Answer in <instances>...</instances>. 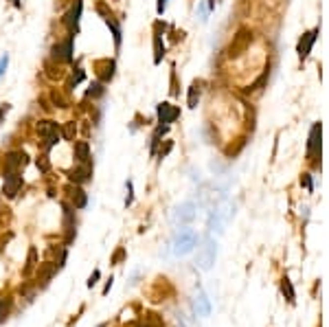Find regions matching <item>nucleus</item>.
I'll return each instance as SVG.
<instances>
[{
	"instance_id": "obj_39",
	"label": "nucleus",
	"mask_w": 329,
	"mask_h": 327,
	"mask_svg": "<svg viewBox=\"0 0 329 327\" xmlns=\"http://www.w3.org/2000/svg\"><path fill=\"white\" fill-rule=\"evenodd\" d=\"M99 277H101V272H99V270H95V272L90 274V279H88V288H92V286H95V283L99 281Z\"/></svg>"
},
{
	"instance_id": "obj_1",
	"label": "nucleus",
	"mask_w": 329,
	"mask_h": 327,
	"mask_svg": "<svg viewBox=\"0 0 329 327\" xmlns=\"http://www.w3.org/2000/svg\"><path fill=\"white\" fill-rule=\"evenodd\" d=\"M75 37L77 35L66 33L64 40L55 42V44L51 46V59L57 61V64H73V59H75Z\"/></svg>"
},
{
	"instance_id": "obj_42",
	"label": "nucleus",
	"mask_w": 329,
	"mask_h": 327,
	"mask_svg": "<svg viewBox=\"0 0 329 327\" xmlns=\"http://www.w3.org/2000/svg\"><path fill=\"white\" fill-rule=\"evenodd\" d=\"M2 316H4V307H2V298H0V321H2Z\"/></svg>"
},
{
	"instance_id": "obj_18",
	"label": "nucleus",
	"mask_w": 329,
	"mask_h": 327,
	"mask_svg": "<svg viewBox=\"0 0 329 327\" xmlns=\"http://www.w3.org/2000/svg\"><path fill=\"white\" fill-rule=\"evenodd\" d=\"M169 127H171V125H158L156 130H154V134H152V143H149V154H152V156H156L158 145L163 143V136L169 132Z\"/></svg>"
},
{
	"instance_id": "obj_43",
	"label": "nucleus",
	"mask_w": 329,
	"mask_h": 327,
	"mask_svg": "<svg viewBox=\"0 0 329 327\" xmlns=\"http://www.w3.org/2000/svg\"><path fill=\"white\" fill-rule=\"evenodd\" d=\"M99 327H108V325H106V323H101V325H99Z\"/></svg>"
},
{
	"instance_id": "obj_21",
	"label": "nucleus",
	"mask_w": 329,
	"mask_h": 327,
	"mask_svg": "<svg viewBox=\"0 0 329 327\" xmlns=\"http://www.w3.org/2000/svg\"><path fill=\"white\" fill-rule=\"evenodd\" d=\"M83 79H86V70H83V68H75L73 75L68 77V82H66V92H73V90L77 88Z\"/></svg>"
},
{
	"instance_id": "obj_41",
	"label": "nucleus",
	"mask_w": 329,
	"mask_h": 327,
	"mask_svg": "<svg viewBox=\"0 0 329 327\" xmlns=\"http://www.w3.org/2000/svg\"><path fill=\"white\" fill-rule=\"evenodd\" d=\"M110 288H112V279L106 283V288H103V295H108V292H110Z\"/></svg>"
},
{
	"instance_id": "obj_25",
	"label": "nucleus",
	"mask_w": 329,
	"mask_h": 327,
	"mask_svg": "<svg viewBox=\"0 0 329 327\" xmlns=\"http://www.w3.org/2000/svg\"><path fill=\"white\" fill-rule=\"evenodd\" d=\"M204 257H202V262H200V266L202 268H211V264H213V259H215V246H213V241H206V246H204Z\"/></svg>"
},
{
	"instance_id": "obj_26",
	"label": "nucleus",
	"mask_w": 329,
	"mask_h": 327,
	"mask_svg": "<svg viewBox=\"0 0 329 327\" xmlns=\"http://www.w3.org/2000/svg\"><path fill=\"white\" fill-rule=\"evenodd\" d=\"M75 136H77V123H75V121L64 123V125H62V139L75 141Z\"/></svg>"
},
{
	"instance_id": "obj_16",
	"label": "nucleus",
	"mask_w": 329,
	"mask_h": 327,
	"mask_svg": "<svg viewBox=\"0 0 329 327\" xmlns=\"http://www.w3.org/2000/svg\"><path fill=\"white\" fill-rule=\"evenodd\" d=\"M44 75L51 82H59V79L66 77V68H64V64H57V61H53L49 58L44 61Z\"/></svg>"
},
{
	"instance_id": "obj_20",
	"label": "nucleus",
	"mask_w": 329,
	"mask_h": 327,
	"mask_svg": "<svg viewBox=\"0 0 329 327\" xmlns=\"http://www.w3.org/2000/svg\"><path fill=\"white\" fill-rule=\"evenodd\" d=\"M200 97H202V88H200L197 82H193L191 88H189V92H187V106H189L191 110H195L197 103H200Z\"/></svg>"
},
{
	"instance_id": "obj_17",
	"label": "nucleus",
	"mask_w": 329,
	"mask_h": 327,
	"mask_svg": "<svg viewBox=\"0 0 329 327\" xmlns=\"http://www.w3.org/2000/svg\"><path fill=\"white\" fill-rule=\"evenodd\" d=\"M152 49H154V64H163L164 55H167V46H164L163 42V35H158V33H154L152 37Z\"/></svg>"
},
{
	"instance_id": "obj_6",
	"label": "nucleus",
	"mask_w": 329,
	"mask_h": 327,
	"mask_svg": "<svg viewBox=\"0 0 329 327\" xmlns=\"http://www.w3.org/2000/svg\"><path fill=\"white\" fill-rule=\"evenodd\" d=\"M180 117V108L173 106L169 101H163L156 106V119H158V125H171L176 123V119Z\"/></svg>"
},
{
	"instance_id": "obj_3",
	"label": "nucleus",
	"mask_w": 329,
	"mask_h": 327,
	"mask_svg": "<svg viewBox=\"0 0 329 327\" xmlns=\"http://www.w3.org/2000/svg\"><path fill=\"white\" fill-rule=\"evenodd\" d=\"M95 75H97V82L101 84H110L116 75V59L114 58H101L95 61Z\"/></svg>"
},
{
	"instance_id": "obj_12",
	"label": "nucleus",
	"mask_w": 329,
	"mask_h": 327,
	"mask_svg": "<svg viewBox=\"0 0 329 327\" xmlns=\"http://www.w3.org/2000/svg\"><path fill=\"white\" fill-rule=\"evenodd\" d=\"M64 231H66V244L75 239L77 235V220H75V208L70 205H64Z\"/></svg>"
},
{
	"instance_id": "obj_31",
	"label": "nucleus",
	"mask_w": 329,
	"mask_h": 327,
	"mask_svg": "<svg viewBox=\"0 0 329 327\" xmlns=\"http://www.w3.org/2000/svg\"><path fill=\"white\" fill-rule=\"evenodd\" d=\"M197 307H200V314H202V316H209V314H211V305H209V298H206L204 295H202L200 298H197Z\"/></svg>"
},
{
	"instance_id": "obj_4",
	"label": "nucleus",
	"mask_w": 329,
	"mask_h": 327,
	"mask_svg": "<svg viewBox=\"0 0 329 327\" xmlns=\"http://www.w3.org/2000/svg\"><path fill=\"white\" fill-rule=\"evenodd\" d=\"M27 165H29V154L22 151V149L7 151V156H4V172H18L20 174Z\"/></svg>"
},
{
	"instance_id": "obj_5",
	"label": "nucleus",
	"mask_w": 329,
	"mask_h": 327,
	"mask_svg": "<svg viewBox=\"0 0 329 327\" xmlns=\"http://www.w3.org/2000/svg\"><path fill=\"white\" fill-rule=\"evenodd\" d=\"M197 246V235L191 229L180 231V235L176 238V246H173V253L176 255H189Z\"/></svg>"
},
{
	"instance_id": "obj_8",
	"label": "nucleus",
	"mask_w": 329,
	"mask_h": 327,
	"mask_svg": "<svg viewBox=\"0 0 329 327\" xmlns=\"http://www.w3.org/2000/svg\"><path fill=\"white\" fill-rule=\"evenodd\" d=\"M318 31H321V27H314L312 31L303 33V37L299 40V44H296V53H299L301 59L309 58V53H312L314 44H316V40H318Z\"/></svg>"
},
{
	"instance_id": "obj_10",
	"label": "nucleus",
	"mask_w": 329,
	"mask_h": 327,
	"mask_svg": "<svg viewBox=\"0 0 329 327\" xmlns=\"http://www.w3.org/2000/svg\"><path fill=\"white\" fill-rule=\"evenodd\" d=\"M66 196H68V200H70V207L73 208H86L88 205V193L83 191L79 184H73V182H68L66 184Z\"/></svg>"
},
{
	"instance_id": "obj_15",
	"label": "nucleus",
	"mask_w": 329,
	"mask_h": 327,
	"mask_svg": "<svg viewBox=\"0 0 329 327\" xmlns=\"http://www.w3.org/2000/svg\"><path fill=\"white\" fill-rule=\"evenodd\" d=\"M35 130H37V136H40V139H46V136H53V134H62V125L53 119L37 121Z\"/></svg>"
},
{
	"instance_id": "obj_36",
	"label": "nucleus",
	"mask_w": 329,
	"mask_h": 327,
	"mask_svg": "<svg viewBox=\"0 0 329 327\" xmlns=\"http://www.w3.org/2000/svg\"><path fill=\"white\" fill-rule=\"evenodd\" d=\"M7 68H9V55L4 53L2 58H0V77H2V75L7 73Z\"/></svg>"
},
{
	"instance_id": "obj_27",
	"label": "nucleus",
	"mask_w": 329,
	"mask_h": 327,
	"mask_svg": "<svg viewBox=\"0 0 329 327\" xmlns=\"http://www.w3.org/2000/svg\"><path fill=\"white\" fill-rule=\"evenodd\" d=\"M281 292H283L285 298H288L290 303H294V298H296V295H294V286H292V281H290L288 277H283V281H281Z\"/></svg>"
},
{
	"instance_id": "obj_37",
	"label": "nucleus",
	"mask_w": 329,
	"mask_h": 327,
	"mask_svg": "<svg viewBox=\"0 0 329 327\" xmlns=\"http://www.w3.org/2000/svg\"><path fill=\"white\" fill-rule=\"evenodd\" d=\"M9 110H11V103H2V106H0V125H2V121L7 119Z\"/></svg>"
},
{
	"instance_id": "obj_7",
	"label": "nucleus",
	"mask_w": 329,
	"mask_h": 327,
	"mask_svg": "<svg viewBox=\"0 0 329 327\" xmlns=\"http://www.w3.org/2000/svg\"><path fill=\"white\" fill-rule=\"evenodd\" d=\"M321 134H323L321 123H314L307 136V158L314 160V163H318V156H321Z\"/></svg>"
},
{
	"instance_id": "obj_23",
	"label": "nucleus",
	"mask_w": 329,
	"mask_h": 327,
	"mask_svg": "<svg viewBox=\"0 0 329 327\" xmlns=\"http://www.w3.org/2000/svg\"><path fill=\"white\" fill-rule=\"evenodd\" d=\"M49 99H51V103H53L55 108H62V110H66V108L70 106V103H68V99L64 97V92H62V90H55V88H53V90L49 92Z\"/></svg>"
},
{
	"instance_id": "obj_30",
	"label": "nucleus",
	"mask_w": 329,
	"mask_h": 327,
	"mask_svg": "<svg viewBox=\"0 0 329 327\" xmlns=\"http://www.w3.org/2000/svg\"><path fill=\"white\" fill-rule=\"evenodd\" d=\"M145 325L147 327H163V321L158 314H154V312H149L147 316H145Z\"/></svg>"
},
{
	"instance_id": "obj_28",
	"label": "nucleus",
	"mask_w": 329,
	"mask_h": 327,
	"mask_svg": "<svg viewBox=\"0 0 329 327\" xmlns=\"http://www.w3.org/2000/svg\"><path fill=\"white\" fill-rule=\"evenodd\" d=\"M37 266V250H35V246H31L29 248V257H27V266H25V270L22 272L25 274H31V270Z\"/></svg>"
},
{
	"instance_id": "obj_40",
	"label": "nucleus",
	"mask_w": 329,
	"mask_h": 327,
	"mask_svg": "<svg viewBox=\"0 0 329 327\" xmlns=\"http://www.w3.org/2000/svg\"><path fill=\"white\" fill-rule=\"evenodd\" d=\"M9 2H11L16 9H22V2H20V0H9Z\"/></svg>"
},
{
	"instance_id": "obj_32",
	"label": "nucleus",
	"mask_w": 329,
	"mask_h": 327,
	"mask_svg": "<svg viewBox=\"0 0 329 327\" xmlns=\"http://www.w3.org/2000/svg\"><path fill=\"white\" fill-rule=\"evenodd\" d=\"M171 148H173V141H164V148H163V145H158V151H156V154H158V158H164V156H167L169 154V151H171Z\"/></svg>"
},
{
	"instance_id": "obj_29",
	"label": "nucleus",
	"mask_w": 329,
	"mask_h": 327,
	"mask_svg": "<svg viewBox=\"0 0 329 327\" xmlns=\"http://www.w3.org/2000/svg\"><path fill=\"white\" fill-rule=\"evenodd\" d=\"M35 165H37V169H40L42 174H49L51 172V163H49V154H42L40 158L35 160Z\"/></svg>"
},
{
	"instance_id": "obj_38",
	"label": "nucleus",
	"mask_w": 329,
	"mask_h": 327,
	"mask_svg": "<svg viewBox=\"0 0 329 327\" xmlns=\"http://www.w3.org/2000/svg\"><path fill=\"white\" fill-rule=\"evenodd\" d=\"M125 259V248H119L114 253V257H112V264H119V262H123Z\"/></svg>"
},
{
	"instance_id": "obj_35",
	"label": "nucleus",
	"mask_w": 329,
	"mask_h": 327,
	"mask_svg": "<svg viewBox=\"0 0 329 327\" xmlns=\"http://www.w3.org/2000/svg\"><path fill=\"white\" fill-rule=\"evenodd\" d=\"M167 4H169V0H156V13H158V16H164Z\"/></svg>"
},
{
	"instance_id": "obj_19",
	"label": "nucleus",
	"mask_w": 329,
	"mask_h": 327,
	"mask_svg": "<svg viewBox=\"0 0 329 327\" xmlns=\"http://www.w3.org/2000/svg\"><path fill=\"white\" fill-rule=\"evenodd\" d=\"M55 272H57V266H55V262H44V264H40V270H37V279H40L42 283H49L51 279H53Z\"/></svg>"
},
{
	"instance_id": "obj_9",
	"label": "nucleus",
	"mask_w": 329,
	"mask_h": 327,
	"mask_svg": "<svg viewBox=\"0 0 329 327\" xmlns=\"http://www.w3.org/2000/svg\"><path fill=\"white\" fill-rule=\"evenodd\" d=\"M92 167L95 165L92 163H86V165H77V167H73V169H68L66 172V176H68V180L73 184H86V182H90L92 180Z\"/></svg>"
},
{
	"instance_id": "obj_22",
	"label": "nucleus",
	"mask_w": 329,
	"mask_h": 327,
	"mask_svg": "<svg viewBox=\"0 0 329 327\" xmlns=\"http://www.w3.org/2000/svg\"><path fill=\"white\" fill-rule=\"evenodd\" d=\"M103 94H106V84H101V82H92L90 86H88L86 90V99H101Z\"/></svg>"
},
{
	"instance_id": "obj_2",
	"label": "nucleus",
	"mask_w": 329,
	"mask_h": 327,
	"mask_svg": "<svg viewBox=\"0 0 329 327\" xmlns=\"http://www.w3.org/2000/svg\"><path fill=\"white\" fill-rule=\"evenodd\" d=\"M82 13H83V0H73L68 7V11L62 16V25L66 27V31L70 35L79 33V22H82Z\"/></svg>"
},
{
	"instance_id": "obj_24",
	"label": "nucleus",
	"mask_w": 329,
	"mask_h": 327,
	"mask_svg": "<svg viewBox=\"0 0 329 327\" xmlns=\"http://www.w3.org/2000/svg\"><path fill=\"white\" fill-rule=\"evenodd\" d=\"M193 205L191 202H187V205H182L180 208H178V220L180 222H191L195 217V211H193Z\"/></svg>"
},
{
	"instance_id": "obj_13",
	"label": "nucleus",
	"mask_w": 329,
	"mask_h": 327,
	"mask_svg": "<svg viewBox=\"0 0 329 327\" xmlns=\"http://www.w3.org/2000/svg\"><path fill=\"white\" fill-rule=\"evenodd\" d=\"M103 22H106V27L110 29L112 33V40H114V49L121 51V44H123V29H121V22L116 20L112 13H108L106 18H103Z\"/></svg>"
},
{
	"instance_id": "obj_11",
	"label": "nucleus",
	"mask_w": 329,
	"mask_h": 327,
	"mask_svg": "<svg viewBox=\"0 0 329 327\" xmlns=\"http://www.w3.org/2000/svg\"><path fill=\"white\" fill-rule=\"evenodd\" d=\"M22 189V176L18 172H4V187H2V196L4 198H16L18 191Z\"/></svg>"
},
{
	"instance_id": "obj_34",
	"label": "nucleus",
	"mask_w": 329,
	"mask_h": 327,
	"mask_svg": "<svg viewBox=\"0 0 329 327\" xmlns=\"http://www.w3.org/2000/svg\"><path fill=\"white\" fill-rule=\"evenodd\" d=\"M301 184H303L307 191H312V189H314V184H312V174H303V176H301Z\"/></svg>"
},
{
	"instance_id": "obj_14",
	"label": "nucleus",
	"mask_w": 329,
	"mask_h": 327,
	"mask_svg": "<svg viewBox=\"0 0 329 327\" xmlns=\"http://www.w3.org/2000/svg\"><path fill=\"white\" fill-rule=\"evenodd\" d=\"M73 154H75V160L77 165H86V163H92V151H90V143L88 141H73Z\"/></svg>"
},
{
	"instance_id": "obj_33",
	"label": "nucleus",
	"mask_w": 329,
	"mask_h": 327,
	"mask_svg": "<svg viewBox=\"0 0 329 327\" xmlns=\"http://www.w3.org/2000/svg\"><path fill=\"white\" fill-rule=\"evenodd\" d=\"M125 189H128V196H125V207H132V202H134V187H132V180L125 182Z\"/></svg>"
}]
</instances>
